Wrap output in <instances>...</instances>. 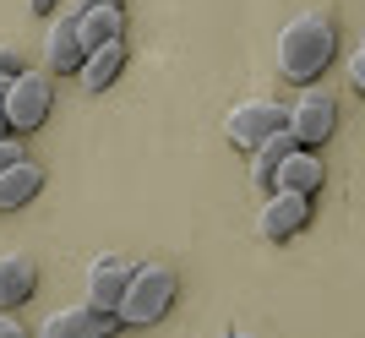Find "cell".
I'll use <instances>...</instances> for the list:
<instances>
[{
	"mask_svg": "<svg viewBox=\"0 0 365 338\" xmlns=\"http://www.w3.org/2000/svg\"><path fill=\"white\" fill-rule=\"evenodd\" d=\"M322 180H327V169H322L317 148H289V153L278 158V169H273V185H284V191H305V197H317Z\"/></svg>",
	"mask_w": 365,
	"mask_h": 338,
	"instance_id": "obj_9",
	"label": "cell"
},
{
	"mask_svg": "<svg viewBox=\"0 0 365 338\" xmlns=\"http://www.w3.org/2000/svg\"><path fill=\"white\" fill-rule=\"evenodd\" d=\"M175 290H180V278H175V267H164V262H142V267H131L125 295H120V306H115L120 327H153V322H164L169 306H175Z\"/></svg>",
	"mask_w": 365,
	"mask_h": 338,
	"instance_id": "obj_2",
	"label": "cell"
},
{
	"mask_svg": "<svg viewBox=\"0 0 365 338\" xmlns=\"http://www.w3.org/2000/svg\"><path fill=\"white\" fill-rule=\"evenodd\" d=\"M284 126H289V137L300 148H322V142L338 131V98L322 88H305L289 109H284Z\"/></svg>",
	"mask_w": 365,
	"mask_h": 338,
	"instance_id": "obj_5",
	"label": "cell"
},
{
	"mask_svg": "<svg viewBox=\"0 0 365 338\" xmlns=\"http://www.w3.org/2000/svg\"><path fill=\"white\" fill-rule=\"evenodd\" d=\"M120 71H125V33H120V39H109V44H98V49H88L82 66H76V77H82L88 93H104Z\"/></svg>",
	"mask_w": 365,
	"mask_h": 338,
	"instance_id": "obj_11",
	"label": "cell"
},
{
	"mask_svg": "<svg viewBox=\"0 0 365 338\" xmlns=\"http://www.w3.org/2000/svg\"><path fill=\"white\" fill-rule=\"evenodd\" d=\"M344 77H349V88H354V93L365 88V49H349V61H344Z\"/></svg>",
	"mask_w": 365,
	"mask_h": 338,
	"instance_id": "obj_16",
	"label": "cell"
},
{
	"mask_svg": "<svg viewBox=\"0 0 365 338\" xmlns=\"http://www.w3.org/2000/svg\"><path fill=\"white\" fill-rule=\"evenodd\" d=\"M16 158H28V148H22V131H6V137H0V169L16 164Z\"/></svg>",
	"mask_w": 365,
	"mask_h": 338,
	"instance_id": "obj_15",
	"label": "cell"
},
{
	"mask_svg": "<svg viewBox=\"0 0 365 338\" xmlns=\"http://www.w3.org/2000/svg\"><path fill=\"white\" fill-rule=\"evenodd\" d=\"M115 327H120V317L93 311L88 300H82V306H66V311H55V317H44L38 333L44 338H104V333H115Z\"/></svg>",
	"mask_w": 365,
	"mask_h": 338,
	"instance_id": "obj_8",
	"label": "cell"
},
{
	"mask_svg": "<svg viewBox=\"0 0 365 338\" xmlns=\"http://www.w3.org/2000/svg\"><path fill=\"white\" fill-rule=\"evenodd\" d=\"M33 290H38V267H33V257L6 251V257H0V306L16 311L22 300H33Z\"/></svg>",
	"mask_w": 365,
	"mask_h": 338,
	"instance_id": "obj_13",
	"label": "cell"
},
{
	"mask_svg": "<svg viewBox=\"0 0 365 338\" xmlns=\"http://www.w3.org/2000/svg\"><path fill=\"white\" fill-rule=\"evenodd\" d=\"M305 224H311V197H305V191H284V185H273V191L262 197V208H257V235L267 240V246L294 240Z\"/></svg>",
	"mask_w": 365,
	"mask_h": 338,
	"instance_id": "obj_4",
	"label": "cell"
},
{
	"mask_svg": "<svg viewBox=\"0 0 365 338\" xmlns=\"http://www.w3.org/2000/svg\"><path fill=\"white\" fill-rule=\"evenodd\" d=\"M338 55V28L327 11H300L278 33V71L289 82H317Z\"/></svg>",
	"mask_w": 365,
	"mask_h": 338,
	"instance_id": "obj_1",
	"label": "cell"
},
{
	"mask_svg": "<svg viewBox=\"0 0 365 338\" xmlns=\"http://www.w3.org/2000/svg\"><path fill=\"white\" fill-rule=\"evenodd\" d=\"M131 267H137V262L120 257V251H98V257L88 262V306L115 317V306H120V295H125V278H131Z\"/></svg>",
	"mask_w": 365,
	"mask_h": 338,
	"instance_id": "obj_7",
	"label": "cell"
},
{
	"mask_svg": "<svg viewBox=\"0 0 365 338\" xmlns=\"http://www.w3.org/2000/svg\"><path fill=\"white\" fill-rule=\"evenodd\" d=\"M44 66L49 71H76L82 66V44H76V16H61L44 39Z\"/></svg>",
	"mask_w": 365,
	"mask_h": 338,
	"instance_id": "obj_14",
	"label": "cell"
},
{
	"mask_svg": "<svg viewBox=\"0 0 365 338\" xmlns=\"http://www.w3.org/2000/svg\"><path fill=\"white\" fill-rule=\"evenodd\" d=\"M55 6H61V0H28V11L38 16V11H55Z\"/></svg>",
	"mask_w": 365,
	"mask_h": 338,
	"instance_id": "obj_19",
	"label": "cell"
},
{
	"mask_svg": "<svg viewBox=\"0 0 365 338\" xmlns=\"http://www.w3.org/2000/svg\"><path fill=\"white\" fill-rule=\"evenodd\" d=\"M22 333H28V327H22V322L11 317V311L0 306V338H22Z\"/></svg>",
	"mask_w": 365,
	"mask_h": 338,
	"instance_id": "obj_18",
	"label": "cell"
},
{
	"mask_svg": "<svg viewBox=\"0 0 365 338\" xmlns=\"http://www.w3.org/2000/svg\"><path fill=\"white\" fill-rule=\"evenodd\" d=\"M82 6H125V0H82ZM82 6H76V11H82Z\"/></svg>",
	"mask_w": 365,
	"mask_h": 338,
	"instance_id": "obj_20",
	"label": "cell"
},
{
	"mask_svg": "<svg viewBox=\"0 0 365 338\" xmlns=\"http://www.w3.org/2000/svg\"><path fill=\"white\" fill-rule=\"evenodd\" d=\"M0 109H6V126H11V131H38V126L49 121V109H55V88H49L44 71H28V66H22V71L6 82Z\"/></svg>",
	"mask_w": 365,
	"mask_h": 338,
	"instance_id": "obj_3",
	"label": "cell"
},
{
	"mask_svg": "<svg viewBox=\"0 0 365 338\" xmlns=\"http://www.w3.org/2000/svg\"><path fill=\"white\" fill-rule=\"evenodd\" d=\"M6 131H11V126H6V109H0V137H6Z\"/></svg>",
	"mask_w": 365,
	"mask_h": 338,
	"instance_id": "obj_21",
	"label": "cell"
},
{
	"mask_svg": "<svg viewBox=\"0 0 365 338\" xmlns=\"http://www.w3.org/2000/svg\"><path fill=\"white\" fill-rule=\"evenodd\" d=\"M71 16H76V44H82V55L125 33V6H82V11H71Z\"/></svg>",
	"mask_w": 365,
	"mask_h": 338,
	"instance_id": "obj_10",
	"label": "cell"
},
{
	"mask_svg": "<svg viewBox=\"0 0 365 338\" xmlns=\"http://www.w3.org/2000/svg\"><path fill=\"white\" fill-rule=\"evenodd\" d=\"M38 191H44V169L33 164V158H16V164L0 169V213H16V208H28Z\"/></svg>",
	"mask_w": 365,
	"mask_h": 338,
	"instance_id": "obj_12",
	"label": "cell"
},
{
	"mask_svg": "<svg viewBox=\"0 0 365 338\" xmlns=\"http://www.w3.org/2000/svg\"><path fill=\"white\" fill-rule=\"evenodd\" d=\"M16 71H22V55H16L11 44H0V82H11Z\"/></svg>",
	"mask_w": 365,
	"mask_h": 338,
	"instance_id": "obj_17",
	"label": "cell"
},
{
	"mask_svg": "<svg viewBox=\"0 0 365 338\" xmlns=\"http://www.w3.org/2000/svg\"><path fill=\"white\" fill-rule=\"evenodd\" d=\"M278 126H284V104H278V98H245V104L229 109L224 131H229V142H235L240 153H251V148H257L267 131H278Z\"/></svg>",
	"mask_w": 365,
	"mask_h": 338,
	"instance_id": "obj_6",
	"label": "cell"
}]
</instances>
